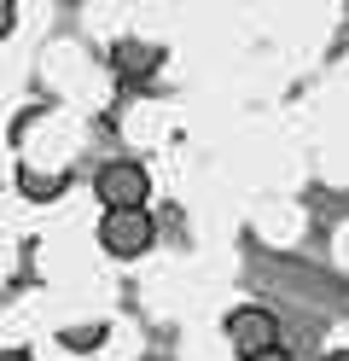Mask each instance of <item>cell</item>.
<instances>
[{
    "mask_svg": "<svg viewBox=\"0 0 349 361\" xmlns=\"http://www.w3.org/2000/svg\"><path fill=\"white\" fill-rule=\"evenodd\" d=\"M99 245H105V257H116V262L146 257L157 245L152 210H99Z\"/></svg>",
    "mask_w": 349,
    "mask_h": 361,
    "instance_id": "cell-2",
    "label": "cell"
},
{
    "mask_svg": "<svg viewBox=\"0 0 349 361\" xmlns=\"http://www.w3.org/2000/svg\"><path fill=\"white\" fill-rule=\"evenodd\" d=\"M18 30V6H12V0H0V35H12Z\"/></svg>",
    "mask_w": 349,
    "mask_h": 361,
    "instance_id": "cell-7",
    "label": "cell"
},
{
    "mask_svg": "<svg viewBox=\"0 0 349 361\" xmlns=\"http://www.w3.org/2000/svg\"><path fill=\"white\" fill-rule=\"evenodd\" d=\"M320 361H349V350H332V355H320Z\"/></svg>",
    "mask_w": 349,
    "mask_h": 361,
    "instance_id": "cell-10",
    "label": "cell"
},
{
    "mask_svg": "<svg viewBox=\"0 0 349 361\" xmlns=\"http://www.w3.org/2000/svg\"><path fill=\"white\" fill-rule=\"evenodd\" d=\"M64 187H70V175H64V169H53V175H41V169H30V164L18 169V192H23V198H35V204H53Z\"/></svg>",
    "mask_w": 349,
    "mask_h": 361,
    "instance_id": "cell-4",
    "label": "cell"
},
{
    "mask_svg": "<svg viewBox=\"0 0 349 361\" xmlns=\"http://www.w3.org/2000/svg\"><path fill=\"white\" fill-rule=\"evenodd\" d=\"M93 192H99V210H146L152 198V169L134 164V157H111L93 175Z\"/></svg>",
    "mask_w": 349,
    "mask_h": 361,
    "instance_id": "cell-1",
    "label": "cell"
},
{
    "mask_svg": "<svg viewBox=\"0 0 349 361\" xmlns=\"http://www.w3.org/2000/svg\"><path fill=\"white\" fill-rule=\"evenodd\" d=\"M163 47H146V41H116V71L123 76H152Z\"/></svg>",
    "mask_w": 349,
    "mask_h": 361,
    "instance_id": "cell-5",
    "label": "cell"
},
{
    "mask_svg": "<svg viewBox=\"0 0 349 361\" xmlns=\"http://www.w3.org/2000/svg\"><path fill=\"white\" fill-rule=\"evenodd\" d=\"M59 344H64L70 355H93V350L105 344V321H82V326H64V332H59Z\"/></svg>",
    "mask_w": 349,
    "mask_h": 361,
    "instance_id": "cell-6",
    "label": "cell"
},
{
    "mask_svg": "<svg viewBox=\"0 0 349 361\" xmlns=\"http://www.w3.org/2000/svg\"><path fill=\"white\" fill-rule=\"evenodd\" d=\"M256 361H297L291 350H268V355H256Z\"/></svg>",
    "mask_w": 349,
    "mask_h": 361,
    "instance_id": "cell-9",
    "label": "cell"
},
{
    "mask_svg": "<svg viewBox=\"0 0 349 361\" xmlns=\"http://www.w3.org/2000/svg\"><path fill=\"white\" fill-rule=\"evenodd\" d=\"M0 361H35V355H30V350L18 344V350H0Z\"/></svg>",
    "mask_w": 349,
    "mask_h": 361,
    "instance_id": "cell-8",
    "label": "cell"
},
{
    "mask_svg": "<svg viewBox=\"0 0 349 361\" xmlns=\"http://www.w3.org/2000/svg\"><path fill=\"white\" fill-rule=\"evenodd\" d=\"M221 332H227V344H233V355H239V361H256V355L279 350V314H274V309H262V303L233 309Z\"/></svg>",
    "mask_w": 349,
    "mask_h": 361,
    "instance_id": "cell-3",
    "label": "cell"
}]
</instances>
